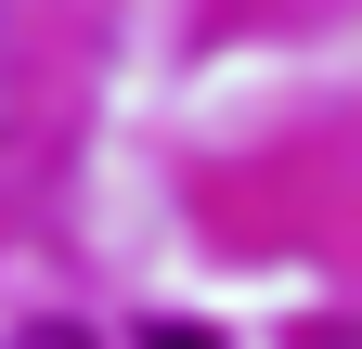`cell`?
<instances>
[{
	"mask_svg": "<svg viewBox=\"0 0 362 349\" xmlns=\"http://www.w3.org/2000/svg\"><path fill=\"white\" fill-rule=\"evenodd\" d=\"M0 349H90V336H78V324H13Z\"/></svg>",
	"mask_w": 362,
	"mask_h": 349,
	"instance_id": "obj_1",
	"label": "cell"
},
{
	"mask_svg": "<svg viewBox=\"0 0 362 349\" xmlns=\"http://www.w3.org/2000/svg\"><path fill=\"white\" fill-rule=\"evenodd\" d=\"M0 104H13V39H0Z\"/></svg>",
	"mask_w": 362,
	"mask_h": 349,
	"instance_id": "obj_3",
	"label": "cell"
},
{
	"mask_svg": "<svg viewBox=\"0 0 362 349\" xmlns=\"http://www.w3.org/2000/svg\"><path fill=\"white\" fill-rule=\"evenodd\" d=\"M143 349H220V336H207V324H156Z\"/></svg>",
	"mask_w": 362,
	"mask_h": 349,
	"instance_id": "obj_2",
	"label": "cell"
}]
</instances>
